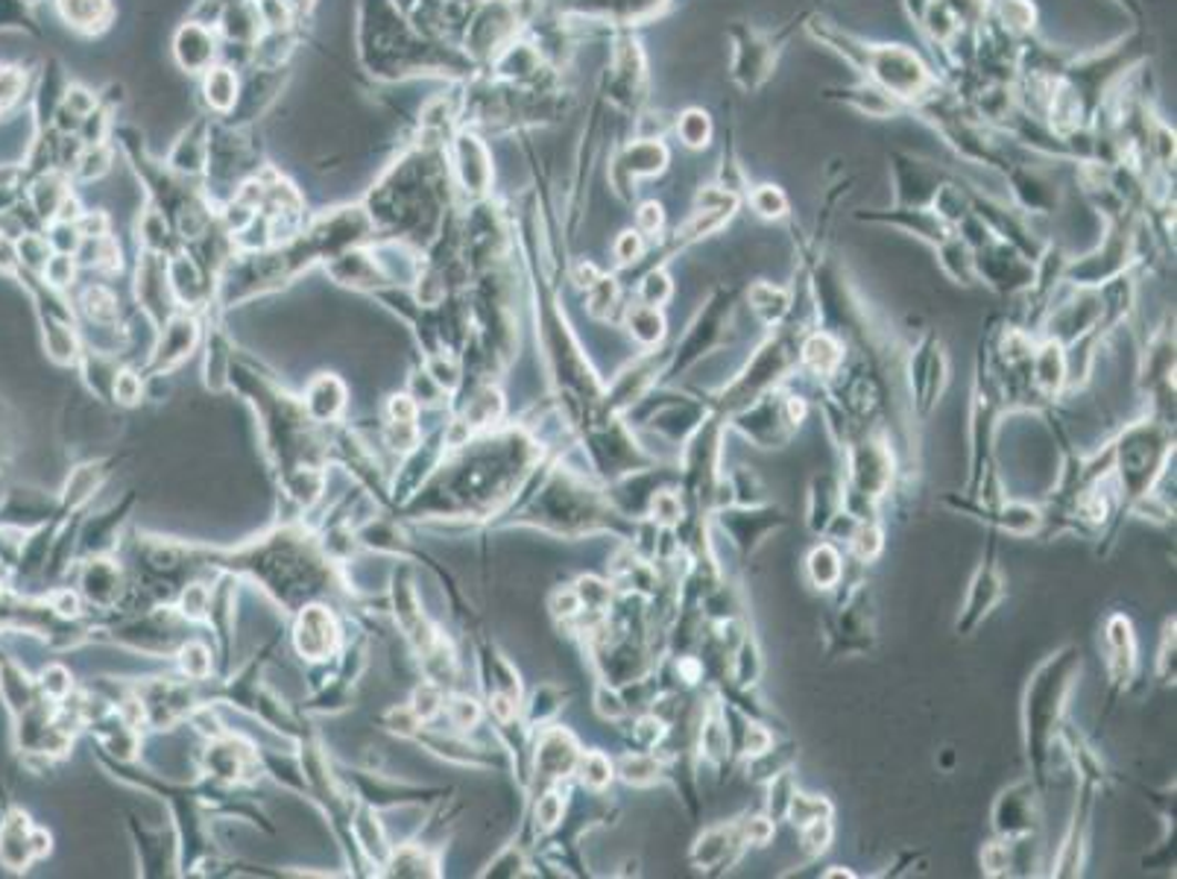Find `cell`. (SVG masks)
<instances>
[{"label":"cell","mask_w":1177,"mask_h":879,"mask_svg":"<svg viewBox=\"0 0 1177 879\" xmlns=\"http://www.w3.org/2000/svg\"><path fill=\"white\" fill-rule=\"evenodd\" d=\"M861 57H864V68L873 74L876 83L897 100L923 98L925 89L934 83L920 57L905 48H897V44L873 50L861 48Z\"/></svg>","instance_id":"cell-1"},{"label":"cell","mask_w":1177,"mask_h":879,"mask_svg":"<svg viewBox=\"0 0 1177 879\" xmlns=\"http://www.w3.org/2000/svg\"><path fill=\"white\" fill-rule=\"evenodd\" d=\"M741 845H745V832L736 827H712L709 832L697 838L692 859L697 868H718V865L736 862Z\"/></svg>","instance_id":"cell-2"},{"label":"cell","mask_w":1177,"mask_h":879,"mask_svg":"<svg viewBox=\"0 0 1177 879\" xmlns=\"http://www.w3.org/2000/svg\"><path fill=\"white\" fill-rule=\"evenodd\" d=\"M30 824H27V815L12 812L0 827V859L9 865V868H21L33 859V845H30Z\"/></svg>","instance_id":"cell-3"},{"label":"cell","mask_w":1177,"mask_h":879,"mask_svg":"<svg viewBox=\"0 0 1177 879\" xmlns=\"http://www.w3.org/2000/svg\"><path fill=\"white\" fill-rule=\"evenodd\" d=\"M1107 645H1111V666L1113 674H1116V681L1130 677L1134 663H1137V642H1134V631H1130L1128 619H1111V625H1107Z\"/></svg>","instance_id":"cell-4"},{"label":"cell","mask_w":1177,"mask_h":879,"mask_svg":"<svg viewBox=\"0 0 1177 879\" xmlns=\"http://www.w3.org/2000/svg\"><path fill=\"white\" fill-rule=\"evenodd\" d=\"M802 361L809 364L815 372H820V376H832V372L841 367L843 349L832 335H811L809 340L802 344Z\"/></svg>","instance_id":"cell-5"},{"label":"cell","mask_w":1177,"mask_h":879,"mask_svg":"<svg viewBox=\"0 0 1177 879\" xmlns=\"http://www.w3.org/2000/svg\"><path fill=\"white\" fill-rule=\"evenodd\" d=\"M627 326L630 335L636 337L638 344L654 346L665 337L663 314H659V308H654V305H636V308H630Z\"/></svg>","instance_id":"cell-6"},{"label":"cell","mask_w":1177,"mask_h":879,"mask_svg":"<svg viewBox=\"0 0 1177 879\" xmlns=\"http://www.w3.org/2000/svg\"><path fill=\"white\" fill-rule=\"evenodd\" d=\"M750 303H753V311L759 314V317L765 323H779L785 317V314H788V308H791V299H788V294H785L782 288H774V285H768V282H759V285H753Z\"/></svg>","instance_id":"cell-7"},{"label":"cell","mask_w":1177,"mask_h":879,"mask_svg":"<svg viewBox=\"0 0 1177 879\" xmlns=\"http://www.w3.org/2000/svg\"><path fill=\"white\" fill-rule=\"evenodd\" d=\"M785 815L794 827H806V824L818 821V818H832V806L826 797L818 795H800V791H791L788 804H785Z\"/></svg>","instance_id":"cell-8"},{"label":"cell","mask_w":1177,"mask_h":879,"mask_svg":"<svg viewBox=\"0 0 1177 879\" xmlns=\"http://www.w3.org/2000/svg\"><path fill=\"white\" fill-rule=\"evenodd\" d=\"M809 575L811 581H815V586L832 590V586L841 581V554H838L832 545H818V549L809 554Z\"/></svg>","instance_id":"cell-9"},{"label":"cell","mask_w":1177,"mask_h":879,"mask_svg":"<svg viewBox=\"0 0 1177 879\" xmlns=\"http://www.w3.org/2000/svg\"><path fill=\"white\" fill-rule=\"evenodd\" d=\"M677 135L686 147H706L712 139V117L706 115L704 109H686L677 121Z\"/></svg>","instance_id":"cell-10"},{"label":"cell","mask_w":1177,"mask_h":879,"mask_svg":"<svg viewBox=\"0 0 1177 879\" xmlns=\"http://www.w3.org/2000/svg\"><path fill=\"white\" fill-rule=\"evenodd\" d=\"M577 771H581L583 786L588 789H604L613 780V763L606 759L604 754H586L577 759Z\"/></svg>","instance_id":"cell-11"},{"label":"cell","mask_w":1177,"mask_h":879,"mask_svg":"<svg viewBox=\"0 0 1177 879\" xmlns=\"http://www.w3.org/2000/svg\"><path fill=\"white\" fill-rule=\"evenodd\" d=\"M750 203H753V208H756L761 217H768V221H774V217H785V214H788V197H785L777 185H759V188H753Z\"/></svg>","instance_id":"cell-12"},{"label":"cell","mask_w":1177,"mask_h":879,"mask_svg":"<svg viewBox=\"0 0 1177 879\" xmlns=\"http://www.w3.org/2000/svg\"><path fill=\"white\" fill-rule=\"evenodd\" d=\"M700 745H704L706 756H709V759H718V763L729 754L727 727H724V722H720L718 715L706 718L704 730H700Z\"/></svg>","instance_id":"cell-13"},{"label":"cell","mask_w":1177,"mask_h":879,"mask_svg":"<svg viewBox=\"0 0 1177 879\" xmlns=\"http://www.w3.org/2000/svg\"><path fill=\"white\" fill-rule=\"evenodd\" d=\"M622 777L633 786H651L659 777V765L651 756H624Z\"/></svg>","instance_id":"cell-14"},{"label":"cell","mask_w":1177,"mask_h":879,"mask_svg":"<svg viewBox=\"0 0 1177 879\" xmlns=\"http://www.w3.org/2000/svg\"><path fill=\"white\" fill-rule=\"evenodd\" d=\"M1037 378L1040 385H1046L1048 390H1055L1063 381V355L1055 344H1048L1046 349L1037 355Z\"/></svg>","instance_id":"cell-15"},{"label":"cell","mask_w":1177,"mask_h":879,"mask_svg":"<svg viewBox=\"0 0 1177 879\" xmlns=\"http://www.w3.org/2000/svg\"><path fill=\"white\" fill-rule=\"evenodd\" d=\"M832 841V821L829 818H818L802 827V850L811 856H820Z\"/></svg>","instance_id":"cell-16"},{"label":"cell","mask_w":1177,"mask_h":879,"mask_svg":"<svg viewBox=\"0 0 1177 879\" xmlns=\"http://www.w3.org/2000/svg\"><path fill=\"white\" fill-rule=\"evenodd\" d=\"M671 290H674V285H671V279L665 276V270H651L647 273V279L642 282V299H645V305H654V308L668 303Z\"/></svg>","instance_id":"cell-17"},{"label":"cell","mask_w":1177,"mask_h":879,"mask_svg":"<svg viewBox=\"0 0 1177 879\" xmlns=\"http://www.w3.org/2000/svg\"><path fill=\"white\" fill-rule=\"evenodd\" d=\"M852 551H856L861 560L879 558V551H882V531L876 525H861L859 534L852 536Z\"/></svg>","instance_id":"cell-18"},{"label":"cell","mask_w":1177,"mask_h":879,"mask_svg":"<svg viewBox=\"0 0 1177 879\" xmlns=\"http://www.w3.org/2000/svg\"><path fill=\"white\" fill-rule=\"evenodd\" d=\"M741 832H745V841L765 847L770 838H774V821H770L768 815H756V818H747Z\"/></svg>","instance_id":"cell-19"},{"label":"cell","mask_w":1177,"mask_h":879,"mask_svg":"<svg viewBox=\"0 0 1177 879\" xmlns=\"http://www.w3.org/2000/svg\"><path fill=\"white\" fill-rule=\"evenodd\" d=\"M651 510H654L656 522H663V525H674V522H679V510L683 508H679V495L656 493Z\"/></svg>","instance_id":"cell-20"},{"label":"cell","mask_w":1177,"mask_h":879,"mask_svg":"<svg viewBox=\"0 0 1177 879\" xmlns=\"http://www.w3.org/2000/svg\"><path fill=\"white\" fill-rule=\"evenodd\" d=\"M663 223H665V214L659 203H645V206H642V212H638V232L656 235V232L663 229Z\"/></svg>","instance_id":"cell-21"},{"label":"cell","mask_w":1177,"mask_h":879,"mask_svg":"<svg viewBox=\"0 0 1177 879\" xmlns=\"http://www.w3.org/2000/svg\"><path fill=\"white\" fill-rule=\"evenodd\" d=\"M615 255H618L622 262H636L638 255H642V232H624L618 244H615Z\"/></svg>","instance_id":"cell-22"},{"label":"cell","mask_w":1177,"mask_h":879,"mask_svg":"<svg viewBox=\"0 0 1177 879\" xmlns=\"http://www.w3.org/2000/svg\"><path fill=\"white\" fill-rule=\"evenodd\" d=\"M765 750H770V733L759 727V724H750L747 727V754L761 756Z\"/></svg>","instance_id":"cell-23"},{"label":"cell","mask_w":1177,"mask_h":879,"mask_svg":"<svg viewBox=\"0 0 1177 879\" xmlns=\"http://www.w3.org/2000/svg\"><path fill=\"white\" fill-rule=\"evenodd\" d=\"M182 663H185V668H188L191 674H205V672H208L205 648H199V645H188V648L182 651Z\"/></svg>","instance_id":"cell-24"},{"label":"cell","mask_w":1177,"mask_h":879,"mask_svg":"<svg viewBox=\"0 0 1177 879\" xmlns=\"http://www.w3.org/2000/svg\"><path fill=\"white\" fill-rule=\"evenodd\" d=\"M560 815H563V800H560V795L545 797L540 804V821L545 824V827H554V824L560 821Z\"/></svg>","instance_id":"cell-25"},{"label":"cell","mask_w":1177,"mask_h":879,"mask_svg":"<svg viewBox=\"0 0 1177 879\" xmlns=\"http://www.w3.org/2000/svg\"><path fill=\"white\" fill-rule=\"evenodd\" d=\"M638 736H642L645 745H656V742L665 736V722H659V718H642V722H638Z\"/></svg>","instance_id":"cell-26"},{"label":"cell","mask_w":1177,"mask_h":879,"mask_svg":"<svg viewBox=\"0 0 1177 879\" xmlns=\"http://www.w3.org/2000/svg\"><path fill=\"white\" fill-rule=\"evenodd\" d=\"M984 868H987L990 873L1005 871V868H1007L1005 845H990L987 850H984Z\"/></svg>","instance_id":"cell-27"},{"label":"cell","mask_w":1177,"mask_h":879,"mask_svg":"<svg viewBox=\"0 0 1177 879\" xmlns=\"http://www.w3.org/2000/svg\"><path fill=\"white\" fill-rule=\"evenodd\" d=\"M115 390H117V396H121L123 402H135V399H139V381H135L132 376L117 378Z\"/></svg>","instance_id":"cell-28"},{"label":"cell","mask_w":1177,"mask_h":879,"mask_svg":"<svg viewBox=\"0 0 1177 879\" xmlns=\"http://www.w3.org/2000/svg\"><path fill=\"white\" fill-rule=\"evenodd\" d=\"M392 413L399 417V422H410V419H413V405H410L405 396H396V399H392Z\"/></svg>","instance_id":"cell-29"}]
</instances>
